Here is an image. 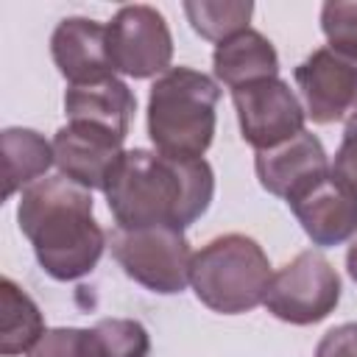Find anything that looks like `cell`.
<instances>
[{
    "mask_svg": "<svg viewBox=\"0 0 357 357\" xmlns=\"http://www.w3.org/2000/svg\"><path fill=\"white\" fill-rule=\"evenodd\" d=\"M220 86L192 70L170 67L148 95V137L153 148L176 159H201L215 137Z\"/></svg>",
    "mask_w": 357,
    "mask_h": 357,
    "instance_id": "cell-3",
    "label": "cell"
},
{
    "mask_svg": "<svg viewBox=\"0 0 357 357\" xmlns=\"http://www.w3.org/2000/svg\"><path fill=\"white\" fill-rule=\"evenodd\" d=\"M0 145H3V178H6L3 198L6 201L25 184L31 187L33 181H39V176H45L50 165H56L53 142H47L33 128H3Z\"/></svg>",
    "mask_w": 357,
    "mask_h": 357,
    "instance_id": "cell-16",
    "label": "cell"
},
{
    "mask_svg": "<svg viewBox=\"0 0 357 357\" xmlns=\"http://www.w3.org/2000/svg\"><path fill=\"white\" fill-rule=\"evenodd\" d=\"M212 70H215V78L234 92L245 84L276 78L279 56H276V47L271 45L268 36L248 28V31L234 33L231 39H226L215 47Z\"/></svg>",
    "mask_w": 357,
    "mask_h": 357,
    "instance_id": "cell-15",
    "label": "cell"
},
{
    "mask_svg": "<svg viewBox=\"0 0 357 357\" xmlns=\"http://www.w3.org/2000/svg\"><path fill=\"white\" fill-rule=\"evenodd\" d=\"M137 109V98L126 81L109 75L92 84H73L64 92V114L67 123H89L106 128L126 139L131 117Z\"/></svg>",
    "mask_w": 357,
    "mask_h": 357,
    "instance_id": "cell-14",
    "label": "cell"
},
{
    "mask_svg": "<svg viewBox=\"0 0 357 357\" xmlns=\"http://www.w3.org/2000/svg\"><path fill=\"white\" fill-rule=\"evenodd\" d=\"M84 357H148L151 337L139 321L103 318L81 332Z\"/></svg>",
    "mask_w": 357,
    "mask_h": 357,
    "instance_id": "cell-18",
    "label": "cell"
},
{
    "mask_svg": "<svg viewBox=\"0 0 357 357\" xmlns=\"http://www.w3.org/2000/svg\"><path fill=\"white\" fill-rule=\"evenodd\" d=\"M81 332L84 329H73V326L47 329L39 337V343L28 351V357H84Z\"/></svg>",
    "mask_w": 357,
    "mask_h": 357,
    "instance_id": "cell-21",
    "label": "cell"
},
{
    "mask_svg": "<svg viewBox=\"0 0 357 357\" xmlns=\"http://www.w3.org/2000/svg\"><path fill=\"white\" fill-rule=\"evenodd\" d=\"M45 321L33 298L8 276L0 279V354L17 357L31 351L45 335Z\"/></svg>",
    "mask_w": 357,
    "mask_h": 357,
    "instance_id": "cell-17",
    "label": "cell"
},
{
    "mask_svg": "<svg viewBox=\"0 0 357 357\" xmlns=\"http://www.w3.org/2000/svg\"><path fill=\"white\" fill-rule=\"evenodd\" d=\"M53 153L61 176L86 190H103L123 156V137L89 123H67L53 137Z\"/></svg>",
    "mask_w": 357,
    "mask_h": 357,
    "instance_id": "cell-11",
    "label": "cell"
},
{
    "mask_svg": "<svg viewBox=\"0 0 357 357\" xmlns=\"http://www.w3.org/2000/svg\"><path fill=\"white\" fill-rule=\"evenodd\" d=\"M340 301V276L332 268V262L321 251H301L296 259H290L279 273H273L265 307L273 318L293 324V326H310L324 321L329 312H335Z\"/></svg>",
    "mask_w": 357,
    "mask_h": 357,
    "instance_id": "cell-6",
    "label": "cell"
},
{
    "mask_svg": "<svg viewBox=\"0 0 357 357\" xmlns=\"http://www.w3.org/2000/svg\"><path fill=\"white\" fill-rule=\"evenodd\" d=\"M315 357H357V324H340L329 329L318 340Z\"/></svg>",
    "mask_w": 357,
    "mask_h": 357,
    "instance_id": "cell-23",
    "label": "cell"
},
{
    "mask_svg": "<svg viewBox=\"0 0 357 357\" xmlns=\"http://www.w3.org/2000/svg\"><path fill=\"white\" fill-rule=\"evenodd\" d=\"M231 100H234L240 134L257 151L276 148L304 131L307 112L296 98V92L290 89V84L282 78L245 84L231 92Z\"/></svg>",
    "mask_w": 357,
    "mask_h": 357,
    "instance_id": "cell-8",
    "label": "cell"
},
{
    "mask_svg": "<svg viewBox=\"0 0 357 357\" xmlns=\"http://www.w3.org/2000/svg\"><path fill=\"white\" fill-rule=\"evenodd\" d=\"M117 229L170 226L184 231L212 204L215 173L206 159H176L159 151H123L103 187Z\"/></svg>",
    "mask_w": 357,
    "mask_h": 357,
    "instance_id": "cell-1",
    "label": "cell"
},
{
    "mask_svg": "<svg viewBox=\"0 0 357 357\" xmlns=\"http://www.w3.org/2000/svg\"><path fill=\"white\" fill-rule=\"evenodd\" d=\"M109 61L128 78L165 75L173 59V36L153 6H123L106 25Z\"/></svg>",
    "mask_w": 357,
    "mask_h": 357,
    "instance_id": "cell-7",
    "label": "cell"
},
{
    "mask_svg": "<svg viewBox=\"0 0 357 357\" xmlns=\"http://www.w3.org/2000/svg\"><path fill=\"white\" fill-rule=\"evenodd\" d=\"M332 173L349 184L354 192H357V112L346 120V128H343V142L335 153V162H332Z\"/></svg>",
    "mask_w": 357,
    "mask_h": 357,
    "instance_id": "cell-22",
    "label": "cell"
},
{
    "mask_svg": "<svg viewBox=\"0 0 357 357\" xmlns=\"http://www.w3.org/2000/svg\"><path fill=\"white\" fill-rule=\"evenodd\" d=\"M50 53L59 73L73 84H92L114 75L106 45V25L86 17H67L50 36Z\"/></svg>",
    "mask_w": 357,
    "mask_h": 357,
    "instance_id": "cell-13",
    "label": "cell"
},
{
    "mask_svg": "<svg viewBox=\"0 0 357 357\" xmlns=\"http://www.w3.org/2000/svg\"><path fill=\"white\" fill-rule=\"evenodd\" d=\"M307 117L337 123L357 112V53L340 47L312 50L293 73Z\"/></svg>",
    "mask_w": 357,
    "mask_h": 357,
    "instance_id": "cell-9",
    "label": "cell"
},
{
    "mask_svg": "<svg viewBox=\"0 0 357 357\" xmlns=\"http://www.w3.org/2000/svg\"><path fill=\"white\" fill-rule=\"evenodd\" d=\"M17 220L42 271L59 282L86 276L103 257L106 234L95 220L92 190L61 173L22 190Z\"/></svg>",
    "mask_w": 357,
    "mask_h": 357,
    "instance_id": "cell-2",
    "label": "cell"
},
{
    "mask_svg": "<svg viewBox=\"0 0 357 357\" xmlns=\"http://www.w3.org/2000/svg\"><path fill=\"white\" fill-rule=\"evenodd\" d=\"M321 31L332 47L357 53V0H329L321 8Z\"/></svg>",
    "mask_w": 357,
    "mask_h": 357,
    "instance_id": "cell-20",
    "label": "cell"
},
{
    "mask_svg": "<svg viewBox=\"0 0 357 357\" xmlns=\"http://www.w3.org/2000/svg\"><path fill=\"white\" fill-rule=\"evenodd\" d=\"M184 14L198 36L220 45L234 33L248 31L254 3L251 0H187Z\"/></svg>",
    "mask_w": 357,
    "mask_h": 357,
    "instance_id": "cell-19",
    "label": "cell"
},
{
    "mask_svg": "<svg viewBox=\"0 0 357 357\" xmlns=\"http://www.w3.org/2000/svg\"><path fill=\"white\" fill-rule=\"evenodd\" d=\"M112 254L123 273L151 293L173 296L190 284L192 251L184 231L170 226L117 229L112 234Z\"/></svg>",
    "mask_w": 357,
    "mask_h": 357,
    "instance_id": "cell-5",
    "label": "cell"
},
{
    "mask_svg": "<svg viewBox=\"0 0 357 357\" xmlns=\"http://www.w3.org/2000/svg\"><path fill=\"white\" fill-rule=\"evenodd\" d=\"M346 268H349V276L357 282V243L349 248V254H346Z\"/></svg>",
    "mask_w": 357,
    "mask_h": 357,
    "instance_id": "cell-24",
    "label": "cell"
},
{
    "mask_svg": "<svg viewBox=\"0 0 357 357\" xmlns=\"http://www.w3.org/2000/svg\"><path fill=\"white\" fill-rule=\"evenodd\" d=\"M254 170H257L259 184L271 195L293 201L307 187H312L318 178H324L332 167H329L321 139L310 131H301L276 148L257 151Z\"/></svg>",
    "mask_w": 357,
    "mask_h": 357,
    "instance_id": "cell-12",
    "label": "cell"
},
{
    "mask_svg": "<svg viewBox=\"0 0 357 357\" xmlns=\"http://www.w3.org/2000/svg\"><path fill=\"white\" fill-rule=\"evenodd\" d=\"M296 220L312 245L332 248L357 234V192L343 184L332 170L287 201Z\"/></svg>",
    "mask_w": 357,
    "mask_h": 357,
    "instance_id": "cell-10",
    "label": "cell"
},
{
    "mask_svg": "<svg viewBox=\"0 0 357 357\" xmlns=\"http://www.w3.org/2000/svg\"><path fill=\"white\" fill-rule=\"evenodd\" d=\"M271 262L262 245L245 234H223L209 240L190 268V284L201 304L212 312L240 315L265 301L271 284Z\"/></svg>",
    "mask_w": 357,
    "mask_h": 357,
    "instance_id": "cell-4",
    "label": "cell"
}]
</instances>
